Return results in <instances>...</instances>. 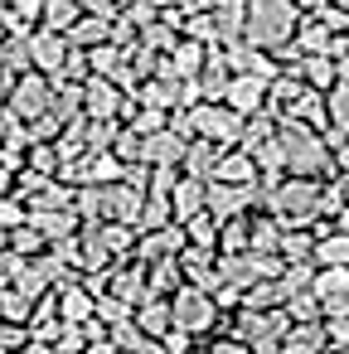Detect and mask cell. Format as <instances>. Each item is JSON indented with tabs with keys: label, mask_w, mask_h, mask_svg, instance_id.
<instances>
[{
	"label": "cell",
	"mask_w": 349,
	"mask_h": 354,
	"mask_svg": "<svg viewBox=\"0 0 349 354\" xmlns=\"http://www.w3.org/2000/svg\"><path fill=\"white\" fill-rule=\"evenodd\" d=\"M286 354H315V349H310V344H291Z\"/></svg>",
	"instance_id": "1"
},
{
	"label": "cell",
	"mask_w": 349,
	"mask_h": 354,
	"mask_svg": "<svg viewBox=\"0 0 349 354\" xmlns=\"http://www.w3.org/2000/svg\"><path fill=\"white\" fill-rule=\"evenodd\" d=\"M30 354H49V349H30Z\"/></svg>",
	"instance_id": "2"
}]
</instances>
